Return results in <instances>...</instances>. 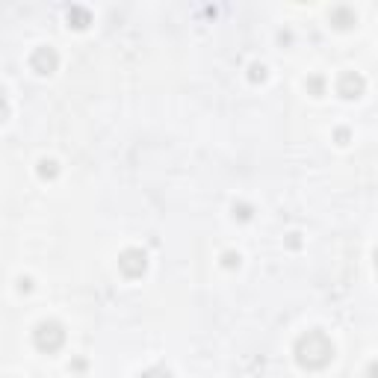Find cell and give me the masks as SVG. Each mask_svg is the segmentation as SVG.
<instances>
[{"mask_svg": "<svg viewBox=\"0 0 378 378\" xmlns=\"http://www.w3.org/2000/svg\"><path fill=\"white\" fill-rule=\"evenodd\" d=\"M331 355H334V346L322 331H307L299 343H295V358H299V364L307 370L325 367L328 360H331Z\"/></svg>", "mask_w": 378, "mask_h": 378, "instance_id": "obj_1", "label": "cell"}, {"mask_svg": "<svg viewBox=\"0 0 378 378\" xmlns=\"http://www.w3.org/2000/svg\"><path fill=\"white\" fill-rule=\"evenodd\" d=\"M62 340H65V334H62V328L57 322H42L36 328V346L42 352H57L62 346Z\"/></svg>", "mask_w": 378, "mask_h": 378, "instance_id": "obj_2", "label": "cell"}, {"mask_svg": "<svg viewBox=\"0 0 378 378\" xmlns=\"http://www.w3.org/2000/svg\"><path fill=\"white\" fill-rule=\"evenodd\" d=\"M122 269L127 275H142L145 272V254L142 252H124L122 254Z\"/></svg>", "mask_w": 378, "mask_h": 378, "instance_id": "obj_3", "label": "cell"}, {"mask_svg": "<svg viewBox=\"0 0 378 378\" xmlns=\"http://www.w3.org/2000/svg\"><path fill=\"white\" fill-rule=\"evenodd\" d=\"M33 65H36L42 74H51L57 69V57H54V51H39L36 57H33Z\"/></svg>", "mask_w": 378, "mask_h": 378, "instance_id": "obj_4", "label": "cell"}, {"mask_svg": "<svg viewBox=\"0 0 378 378\" xmlns=\"http://www.w3.org/2000/svg\"><path fill=\"white\" fill-rule=\"evenodd\" d=\"M360 89H364V80H360V77H352V74H346V77H343L340 92L346 95V98H355V92L360 95Z\"/></svg>", "mask_w": 378, "mask_h": 378, "instance_id": "obj_5", "label": "cell"}, {"mask_svg": "<svg viewBox=\"0 0 378 378\" xmlns=\"http://www.w3.org/2000/svg\"><path fill=\"white\" fill-rule=\"evenodd\" d=\"M142 378H172V372H166V370H148Z\"/></svg>", "mask_w": 378, "mask_h": 378, "instance_id": "obj_6", "label": "cell"}, {"mask_svg": "<svg viewBox=\"0 0 378 378\" xmlns=\"http://www.w3.org/2000/svg\"><path fill=\"white\" fill-rule=\"evenodd\" d=\"M370 378H378V364H372V370H370Z\"/></svg>", "mask_w": 378, "mask_h": 378, "instance_id": "obj_7", "label": "cell"}, {"mask_svg": "<svg viewBox=\"0 0 378 378\" xmlns=\"http://www.w3.org/2000/svg\"><path fill=\"white\" fill-rule=\"evenodd\" d=\"M375 266H378V249H375Z\"/></svg>", "mask_w": 378, "mask_h": 378, "instance_id": "obj_8", "label": "cell"}]
</instances>
